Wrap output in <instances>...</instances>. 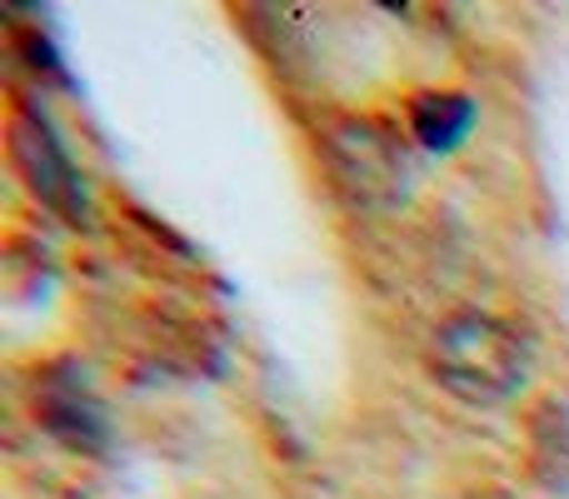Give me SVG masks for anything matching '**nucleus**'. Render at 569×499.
<instances>
[{"label":"nucleus","mask_w":569,"mask_h":499,"mask_svg":"<svg viewBox=\"0 0 569 499\" xmlns=\"http://www.w3.org/2000/svg\"><path fill=\"white\" fill-rule=\"evenodd\" d=\"M535 350L520 325L490 310H455L430 340V375L460 405H505L530 385Z\"/></svg>","instance_id":"1"},{"label":"nucleus","mask_w":569,"mask_h":499,"mask_svg":"<svg viewBox=\"0 0 569 499\" xmlns=\"http://www.w3.org/2000/svg\"><path fill=\"white\" fill-rule=\"evenodd\" d=\"M320 156L330 170V186L345 206L365 216H390L410 200L415 166L405 156L400 136L370 116H345L320 136Z\"/></svg>","instance_id":"2"},{"label":"nucleus","mask_w":569,"mask_h":499,"mask_svg":"<svg viewBox=\"0 0 569 499\" xmlns=\"http://www.w3.org/2000/svg\"><path fill=\"white\" fill-rule=\"evenodd\" d=\"M6 150L16 176L26 180V190L50 210L56 220L86 230L96 220V196H90L80 166L70 160L66 140L56 136V126L46 120V110L16 100L10 106V126H6Z\"/></svg>","instance_id":"3"},{"label":"nucleus","mask_w":569,"mask_h":499,"mask_svg":"<svg viewBox=\"0 0 569 499\" xmlns=\"http://www.w3.org/2000/svg\"><path fill=\"white\" fill-rule=\"evenodd\" d=\"M36 420L56 435L60 445L80 455H100L110 445V420L100 400L86 390L80 375H46L36 390Z\"/></svg>","instance_id":"4"},{"label":"nucleus","mask_w":569,"mask_h":499,"mask_svg":"<svg viewBox=\"0 0 569 499\" xmlns=\"http://www.w3.org/2000/svg\"><path fill=\"white\" fill-rule=\"evenodd\" d=\"M525 450H530V480L545 495L569 499V395H545L525 415Z\"/></svg>","instance_id":"5"},{"label":"nucleus","mask_w":569,"mask_h":499,"mask_svg":"<svg viewBox=\"0 0 569 499\" xmlns=\"http://www.w3.org/2000/svg\"><path fill=\"white\" fill-rule=\"evenodd\" d=\"M410 140L430 156H450L470 140L475 120H480V100L470 90H420L410 100Z\"/></svg>","instance_id":"6"}]
</instances>
